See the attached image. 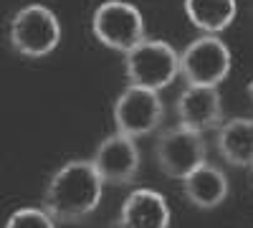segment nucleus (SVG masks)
I'll return each mask as SVG.
<instances>
[{"label": "nucleus", "mask_w": 253, "mask_h": 228, "mask_svg": "<svg viewBox=\"0 0 253 228\" xmlns=\"http://www.w3.org/2000/svg\"><path fill=\"white\" fill-rule=\"evenodd\" d=\"M182 193L195 208L210 211L228 198V178L220 168L210 162H203L190 175L182 178Z\"/></svg>", "instance_id": "9b49d317"}, {"label": "nucleus", "mask_w": 253, "mask_h": 228, "mask_svg": "<svg viewBox=\"0 0 253 228\" xmlns=\"http://www.w3.org/2000/svg\"><path fill=\"white\" fill-rule=\"evenodd\" d=\"M248 94H251V99H253V81H251V84H248Z\"/></svg>", "instance_id": "2eb2a0df"}, {"label": "nucleus", "mask_w": 253, "mask_h": 228, "mask_svg": "<svg viewBox=\"0 0 253 228\" xmlns=\"http://www.w3.org/2000/svg\"><path fill=\"white\" fill-rule=\"evenodd\" d=\"M112 114H114L117 132L137 139L144 135H152L160 127L165 107H162V99L157 91L129 84L114 101Z\"/></svg>", "instance_id": "423d86ee"}, {"label": "nucleus", "mask_w": 253, "mask_h": 228, "mask_svg": "<svg viewBox=\"0 0 253 228\" xmlns=\"http://www.w3.org/2000/svg\"><path fill=\"white\" fill-rule=\"evenodd\" d=\"M180 56V74L185 76L187 87H218L230 74L233 56L230 48L218 36H200L187 44Z\"/></svg>", "instance_id": "20e7f679"}, {"label": "nucleus", "mask_w": 253, "mask_h": 228, "mask_svg": "<svg viewBox=\"0 0 253 228\" xmlns=\"http://www.w3.org/2000/svg\"><path fill=\"white\" fill-rule=\"evenodd\" d=\"M155 155H157L160 170L167 178H175V180H182L195 168H200L203 162H208L205 160L208 147H205L203 135L187 130V127H180V124L160 135Z\"/></svg>", "instance_id": "0eeeda50"}, {"label": "nucleus", "mask_w": 253, "mask_h": 228, "mask_svg": "<svg viewBox=\"0 0 253 228\" xmlns=\"http://www.w3.org/2000/svg\"><path fill=\"white\" fill-rule=\"evenodd\" d=\"M139 147L126 135H109L99 142L96 152L91 155V165L99 173L104 185H126L139 173Z\"/></svg>", "instance_id": "6e6552de"}, {"label": "nucleus", "mask_w": 253, "mask_h": 228, "mask_svg": "<svg viewBox=\"0 0 253 228\" xmlns=\"http://www.w3.org/2000/svg\"><path fill=\"white\" fill-rule=\"evenodd\" d=\"M170 205L152 188H137L124 198L119 211L122 228H170Z\"/></svg>", "instance_id": "9d476101"}, {"label": "nucleus", "mask_w": 253, "mask_h": 228, "mask_svg": "<svg viewBox=\"0 0 253 228\" xmlns=\"http://www.w3.org/2000/svg\"><path fill=\"white\" fill-rule=\"evenodd\" d=\"M177 119L180 127L193 132H208L223 119V101L218 87H187L177 99Z\"/></svg>", "instance_id": "1a4fd4ad"}, {"label": "nucleus", "mask_w": 253, "mask_h": 228, "mask_svg": "<svg viewBox=\"0 0 253 228\" xmlns=\"http://www.w3.org/2000/svg\"><path fill=\"white\" fill-rule=\"evenodd\" d=\"M91 33L107 48L126 53L144 41V18L139 8L126 0H107L91 15Z\"/></svg>", "instance_id": "39448f33"}, {"label": "nucleus", "mask_w": 253, "mask_h": 228, "mask_svg": "<svg viewBox=\"0 0 253 228\" xmlns=\"http://www.w3.org/2000/svg\"><path fill=\"white\" fill-rule=\"evenodd\" d=\"M61 41V23L51 8L46 5H23L13 23H10V44L18 53L28 58H43L51 51H56Z\"/></svg>", "instance_id": "7ed1b4c3"}, {"label": "nucleus", "mask_w": 253, "mask_h": 228, "mask_svg": "<svg viewBox=\"0 0 253 228\" xmlns=\"http://www.w3.org/2000/svg\"><path fill=\"white\" fill-rule=\"evenodd\" d=\"M218 150L236 168H253V119L233 117L218 130Z\"/></svg>", "instance_id": "f8f14e48"}, {"label": "nucleus", "mask_w": 253, "mask_h": 228, "mask_svg": "<svg viewBox=\"0 0 253 228\" xmlns=\"http://www.w3.org/2000/svg\"><path fill=\"white\" fill-rule=\"evenodd\" d=\"M101 190L104 182L91 160H71L53 173L43 195V211L53 221H79L96 211Z\"/></svg>", "instance_id": "f257e3e1"}, {"label": "nucleus", "mask_w": 253, "mask_h": 228, "mask_svg": "<svg viewBox=\"0 0 253 228\" xmlns=\"http://www.w3.org/2000/svg\"><path fill=\"white\" fill-rule=\"evenodd\" d=\"M236 0H185V15L198 31L218 36L236 20Z\"/></svg>", "instance_id": "ddd939ff"}, {"label": "nucleus", "mask_w": 253, "mask_h": 228, "mask_svg": "<svg viewBox=\"0 0 253 228\" xmlns=\"http://www.w3.org/2000/svg\"><path fill=\"white\" fill-rule=\"evenodd\" d=\"M124 71L129 84L160 91L180 74V56L167 41H139L124 53Z\"/></svg>", "instance_id": "f03ea898"}, {"label": "nucleus", "mask_w": 253, "mask_h": 228, "mask_svg": "<svg viewBox=\"0 0 253 228\" xmlns=\"http://www.w3.org/2000/svg\"><path fill=\"white\" fill-rule=\"evenodd\" d=\"M5 228H56V221L43 208H18L5 221Z\"/></svg>", "instance_id": "4468645a"}]
</instances>
